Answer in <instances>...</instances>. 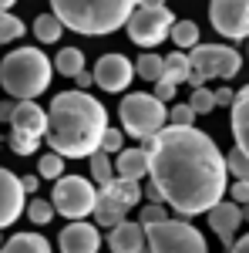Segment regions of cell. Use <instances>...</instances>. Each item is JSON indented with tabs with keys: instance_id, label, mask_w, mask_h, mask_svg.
Returning <instances> with one entry per match:
<instances>
[{
	"instance_id": "37",
	"label": "cell",
	"mask_w": 249,
	"mask_h": 253,
	"mask_svg": "<svg viewBox=\"0 0 249 253\" xmlns=\"http://www.w3.org/2000/svg\"><path fill=\"white\" fill-rule=\"evenodd\" d=\"M14 108H17V98H3L0 101V122H10V115H14Z\"/></svg>"
},
{
	"instance_id": "15",
	"label": "cell",
	"mask_w": 249,
	"mask_h": 253,
	"mask_svg": "<svg viewBox=\"0 0 249 253\" xmlns=\"http://www.w3.org/2000/svg\"><path fill=\"white\" fill-rule=\"evenodd\" d=\"M209 226H212V233L219 236L226 247H232L236 243V230L243 226V206L232 199V203H226V199H219L215 206H212L209 213Z\"/></svg>"
},
{
	"instance_id": "8",
	"label": "cell",
	"mask_w": 249,
	"mask_h": 253,
	"mask_svg": "<svg viewBox=\"0 0 249 253\" xmlns=\"http://www.w3.org/2000/svg\"><path fill=\"white\" fill-rule=\"evenodd\" d=\"M145 230H148L145 253H209L206 236L189 219H162V223H152Z\"/></svg>"
},
{
	"instance_id": "30",
	"label": "cell",
	"mask_w": 249,
	"mask_h": 253,
	"mask_svg": "<svg viewBox=\"0 0 249 253\" xmlns=\"http://www.w3.org/2000/svg\"><path fill=\"white\" fill-rule=\"evenodd\" d=\"M189 101H192V108H195L199 115H209V112H215V105H219V101H215V91L206 88V84H202V88H192Z\"/></svg>"
},
{
	"instance_id": "45",
	"label": "cell",
	"mask_w": 249,
	"mask_h": 253,
	"mask_svg": "<svg viewBox=\"0 0 249 253\" xmlns=\"http://www.w3.org/2000/svg\"><path fill=\"white\" fill-rule=\"evenodd\" d=\"M0 233H3V230H0ZM0 247H3V236H0Z\"/></svg>"
},
{
	"instance_id": "28",
	"label": "cell",
	"mask_w": 249,
	"mask_h": 253,
	"mask_svg": "<svg viewBox=\"0 0 249 253\" xmlns=\"http://www.w3.org/2000/svg\"><path fill=\"white\" fill-rule=\"evenodd\" d=\"M24 20L14 17L10 10H0V44H14L17 38H24Z\"/></svg>"
},
{
	"instance_id": "5",
	"label": "cell",
	"mask_w": 249,
	"mask_h": 253,
	"mask_svg": "<svg viewBox=\"0 0 249 253\" xmlns=\"http://www.w3.org/2000/svg\"><path fill=\"white\" fill-rule=\"evenodd\" d=\"M118 118H121L125 135L145 142V138H152L155 132L165 128V122H169V108H165L162 98L148 95V91H132V95L121 98V105H118Z\"/></svg>"
},
{
	"instance_id": "12",
	"label": "cell",
	"mask_w": 249,
	"mask_h": 253,
	"mask_svg": "<svg viewBox=\"0 0 249 253\" xmlns=\"http://www.w3.org/2000/svg\"><path fill=\"white\" fill-rule=\"evenodd\" d=\"M24 213H27V189H24L20 175L0 166V230L14 226Z\"/></svg>"
},
{
	"instance_id": "22",
	"label": "cell",
	"mask_w": 249,
	"mask_h": 253,
	"mask_svg": "<svg viewBox=\"0 0 249 253\" xmlns=\"http://www.w3.org/2000/svg\"><path fill=\"white\" fill-rule=\"evenodd\" d=\"M189 75H192V58L178 47V51H172V54L165 58V75H162V78L175 81V84H189Z\"/></svg>"
},
{
	"instance_id": "18",
	"label": "cell",
	"mask_w": 249,
	"mask_h": 253,
	"mask_svg": "<svg viewBox=\"0 0 249 253\" xmlns=\"http://www.w3.org/2000/svg\"><path fill=\"white\" fill-rule=\"evenodd\" d=\"M232 138H236V149L249 156V84L239 88L232 101Z\"/></svg>"
},
{
	"instance_id": "34",
	"label": "cell",
	"mask_w": 249,
	"mask_h": 253,
	"mask_svg": "<svg viewBox=\"0 0 249 253\" xmlns=\"http://www.w3.org/2000/svg\"><path fill=\"white\" fill-rule=\"evenodd\" d=\"M162 219H169V213H165V203H145V206L138 210V223H145V226L162 223Z\"/></svg>"
},
{
	"instance_id": "39",
	"label": "cell",
	"mask_w": 249,
	"mask_h": 253,
	"mask_svg": "<svg viewBox=\"0 0 249 253\" xmlns=\"http://www.w3.org/2000/svg\"><path fill=\"white\" fill-rule=\"evenodd\" d=\"M215 101H219V105H229V108H232L236 91H232V88H219V91H215Z\"/></svg>"
},
{
	"instance_id": "26",
	"label": "cell",
	"mask_w": 249,
	"mask_h": 253,
	"mask_svg": "<svg viewBox=\"0 0 249 253\" xmlns=\"http://www.w3.org/2000/svg\"><path fill=\"white\" fill-rule=\"evenodd\" d=\"M202 34H199V24L195 20H175V27H172V41L182 47V51H192L195 44H202Z\"/></svg>"
},
{
	"instance_id": "16",
	"label": "cell",
	"mask_w": 249,
	"mask_h": 253,
	"mask_svg": "<svg viewBox=\"0 0 249 253\" xmlns=\"http://www.w3.org/2000/svg\"><path fill=\"white\" fill-rule=\"evenodd\" d=\"M145 247H148L145 223L121 219L118 226H111V233H108V250L111 253H145Z\"/></svg>"
},
{
	"instance_id": "41",
	"label": "cell",
	"mask_w": 249,
	"mask_h": 253,
	"mask_svg": "<svg viewBox=\"0 0 249 253\" xmlns=\"http://www.w3.org/2000/svg\"><path fill=\"white\" fill-rule=\"evenodd\" d=\"M229 253H249V233H246V236H239V240H236V243L229 247Z\"/></svg>"
},
{
	"instance_id": "43",
	"label": "cell",
	"mask_w": 249,
	"mask_h": 253,
	"mask_svg": "<svg viewBox=\"0 0 249 253\" xmlns=\"http://www.w3.org/2000/svg\"><path fill=\"white\" fill-rule=\"evenodd\" d=\"M243 219H246V223H249V203H246V206H243Z\"/></svg>"
},
{
	"instance_id": "13",
	"label": "cell",
	"mask_w": 249,
	"mask_h": 253,
	"mask_svg": "<svg viewBox=\"0 0 249 253\" xmlns=\"http://www.w3.org/2000/svg\"><path fill=\"white\" fill-rule=\"evenodd\" d=\"M135 78V61H128L125 54H105V58L95 64V84L101 91H125Z\"/></svg>"
},
{
	"instance_id": "9",
	"label": "cell",
	"mask_w": 249,
	"mask_h": 253,
	"mask_svg": "<svg viewBox=\"0 0 249 253\" xmlns=\"http://www.w3.org/2000/svg\"><path fill=\"white\" fill-rule=\"evenodd\" d=\"M98 193L95 189V179H84V175H61L54 179V210H58L64 219H88L95 216L98 206Z\"/></svg>"
},
{
	"instance_id": "3",
	"label": "cell",
	"mask_w": 249,
	"mask_h": 253,
	"mask_svg": "<svg viewBox=\"0 0 249 253\" xmlns=\"http://www.w3.org/2000/svg\"><path fill=\"white\" fill-rule=\"evenodd\" d=\"M138 0H51V10L64 20L68 31L105 38L125 27Z\"/></svg>"
},
{
	"instance_id": "4",
	"label": "cell",
	"mask_w": 249,
	"mask_h": 253,
	"mask_svg": "<svg viewBox=\"0 0 249 253\" xmlns=\"http://www.w3.org/2000/svg\"><path fill=\"white\" fill-rule=\"evenodd\" d=\"M54 75V61L40 47H17L0 61V88L10 98H37L47 91Z\"/></svg>"
},
{
	"instance_id": "17",
	"label": "cell",
	"mask_w": 249,
	"mask_h": 253,
	"mask_svg": "<svg viewBox=\"0 0 249 253\" xmlns=\"http://www.w3.org/2000/svg\"><path fill=\"white\" fill-rule=\"evenodd\" d=\"M115 169L118 175H125V179H145L148 169H152V159H148V149L145 145H135V149H121L115 156Z\"/></svg>"
},
{
	"instance_id": "33",
	"label": "cell",
	"mask_w": 249,
	"mask_h": 253,
	"mask_svg": "<svg viewBox=\"0 0 249 253\" xmlns=\"http://www.w3.org/2000/svg\"><path fill=\"white\" fill-rule=\"evenodd\" d=\"M101 149L105 152H111V156H118L121 149H125V128H105V135H101Z\"/></svg>"
},
{
	"instance_id": "20",
	"label": "cell",
	"mask_w": 249,
	"mask_h": 253,
	"mask_svg": "<svg viewBox=\"0 0 249 253\" xmlns=\"http://www.w3.org/2000/svg\"><path fill=\"white\" fill-rule=\"evenodd\" d=\"M0 253H51V243L40 233H14L0 247Z\"/></svg>"
},
{
	"instance_id": "25",
	"label": "cell",
	"mask_w": 249,
	"mask_h": 253,
	"mask_svg": "<svg viewBox=\"0 0 249 253\" xmlns=\"http://www.w3.org/2000/svg\"><path fill=\"white\" fill-rule=\"evenodd\" d=\"M88 162H91V179H95L98 186H108L118 175L115 162H111V152H105V149H98L95 156H88Z\"/></svg>"
},
{
	"instance_id": "23",
	"label": "cell",
	"mask_w": 249,
	"mask_h": 253,
	"mask_svg": "<svg viewBox=\"0 0 249 253\" xmlns=\"http://www.w3.org/2000/svg\"><path fill=\"white\" fill-rule=\"evenodd\" d=\"M54 71L64 75V78H74L84 71V51L81 47H61L58 58H54Z\"/></svg>"
},
{
	"instance_id": "29",
	"label": "cell",
	"mask_w": 249,
	"mask_h": 253,
	"mask_svg": "<svg viewBox=\"0 0 249 253\" xmlns=\"http://www.w3.org/2000/svg\"><path fill=\"white\" fill-rule=\"evenodd\" d=\"M37 175L40 179H61L64 175V156L61 152H47V156H40L37 159Z\"/></svg>"
},
{
	"instance_id": "19",
	"label": "cell",
	"mask_w": 249,
	"mask_h": 253,
	"mask_svg": "<svg viewBox=\"0 0 249 253\" xmlns=\"http://www.w3.org/2000/svg\"><path fill=\"white\" fill-rule=\"evenodd\" d=\"M128 210H132L128 203H121L115 193H108V189L101 186V193H98V206H95V223L111 230V226H118V223L128 216Z\"/></svg>"
},
{
	"instance_id": "36",
	"label": "cell",
	"mask_w": 249,
	"mask_h": 253,
	"mask_svg": "<svg viewBox=\"0 0 249 253\" xmlns=\"http://www.w3.org/2000/svg\"><path fill=\"white\" fill-rule=\"evenodd\" d=\"M175 88H178L175 81L158 78V81H155V91H152V95H155V98H162V101H172V98H175Z\"/></svg>"
},
{
	"instance_id": "11",
	"label": "cell",
	"mask_w": 249,
	"mask_h": 253,
	"mask_svg": "<svg viewBox=\"0 0 249 253\" xmlns=\"http://www.w3.org/2000/svg\"><path fill=\"white\" fill-rule=\"evenodd\" d=\"M209 24L219 38H249V0H209Z\"/></svg>"
},
{
	"instance_id": "1",
	"label": "cell",
	"mask_w": 249,
	"mask_h": 253,
	"mask_svg": "<svg viewBox=\"0 0 249 253\" xmlns=\"http://www.w3.org/2000/svg\"><path fill=\"white\" fill-rule=\"evenodd\" d=\"M148 149V179L178 216H202L229 193V162L195 125H165L142 142Z\"/></svg>"
},
{
	"instance_id": "6",
	"label": "cell",
	"mask_w": 249,
	"mask_h": 253,
	"mask_svg": "<svg viewBox=\"0 0 249 253\" xmlns=\"http://www.w3.org/2000/svg\"><path fill=\"white\" fill-rule=\"evenodd\" d=\"M44 135H47V112L34 98H20L14 115H10V135H7L10 152L14 156H34Z\"/></svg>"
},
{
	"instance_id": "38",
	"label": "cell",
	"mask_w": 249,
	"mask_h": 253,
	"mask_svg": "<svg viewBox=\"0 0 249 253\" xmlns=\"http://www.w3.org/2000/svg\"><path fill=\"white\" fill-rule=\"evenodd\" d=\"M74 84H77V88H84V91H88V88L95 84V71H81V75H74Z\"/></svg>"
},
{
	"instance_id": "27",
	"label": "cell",
	"mask_w": 249,
	"mask_h": 253,
	"mask_svg": "<svg viewBox=\"0 0 249 253\" xmlns=\"http://www.w3.org/2000/svg\"><path fill=\"white\" fill-rule=\"evenodd\" d=\"M54 216H58L54 199H27V219H31L34 226H47Z\"/></svg>"
},
{
	"instance_id": "24",
	"label": "cell",
	"mask_w": 249,
	"mask_h": 253,
	"mask_svg": "<svg viewBox=\"0 0 249 253\" xmlns=\"http://www.w3.org/2000/svg\"><path fill=\"white\" fill-rule=\"evenodd\" d=\"M135 75L142 81H158L162 75H165V58H158L155 51H145V54H138V61H135Z\"/></svg>"
},
{
	"instance_id": "31",
	"label": "cell",
	"mask_w": 249,
	"mask_h": 253,
	"mask_svg": "<svg viewBox=\"0 0 249 253\" xmlns=\"http://www.w3.org/2000/svg\"><path fill=\"white\" fill-rule=\"evenodd\" d=\"M195 118H199V112L192 108V101H178V105L169 108V122L172 125H192Z\"/></svg>"
},
{
	"instance_id": "42",
	"label": "cell",
	"mask_w": 249,
	"mask_h": 253,
	"mask_svg": "<svg viewBox=\"0 0 249 253\" xmlns=\"http://www.w3.org/2000/svg\"><path fill=\"white\" fill-rule=\"evenodd\" d=\"M14 3H17V0H0V10H10Z\"/></svg>"
},
{
	"instance_id": "7",
	"label": "cell",
	"mask_w": 249,
	"mask_h": 253,
	"mask_svg": "<svg viewBox=\"0 0 249 253\" xmlns=\"http://www.w3.org/2000/svg\"><path fill=\"white\" fill-rule=\"evenodd\" d=\"M172 27H175V14L165 3H135L132 17L125 24L128 41L145 47V51H152L165 38H172Z\"/></svg>"
},
{
	"instance_id": "40",
	"label": "cell",
	"mask_w": 249,
	"mask_h": 253,
	"mask_svg": "<svg viewBox=\"0 0 249 253\" xmlns=\"http://www.w3.org/2000/svg\"><path fill=\"white\" fill-rule=\"evenodd\" d=\"M20 182H24L27 196H34V193H37V186H40V175H20Z\"/></svg>"
},
{
	"instance_id": "44",
	"label": "cell",
	"mask_w": 249,
	"mask_h": 253,
	"mask_svg": "<svg viewBox=\"0 0 249 253\" xmlns=\"http://www.w3.org/2000/svg\"><path fill=\"white\" fill-rule=\"evenodd\" d=\"M138 3H165V0H138Z\"/></svg>"
},
{
	"instance_id": "32",
	"label": "cell",
	"mask_w": 249,
	"mask_h": 253,
	"mask_svg": "<svg viewBox=\"0 0 249 253\" xmlns=\"http://www.w3.org/2000/svg\"><path fill=\"white\" fill-rule=\"evenodd\" d=\"M226 162H229V175H236V179H249V156L243 152V149H232L229 156H226Z\"/></svg>"
},
{
	"instance_id": "35",
	"label": "cell",
	"mask_w": 249,
	"mask_h": 253,
	"mask_svg": "<svg viewBox=\"0 0 249 253\" xmlns=\"http://www.w3.org/2000/svg\"><path fill=\"white\" fill-rule=\"evenodd\" d=\"M229 196L239 203V206H246L249 203V179H236V182H229Z\"/></svg>"
},
{
	"instance_id": "10",
	"label": "cell",
	"mask_w": 249,
	"mask_h": 253,
	"mask_svg": "<svg viewBox=\"0 0 249 253\" xmlns=\"http://www.w3.org/2000/svg\"><path fill=\"white\" fill-rule=\"evenodd\" d=\"M189 58H192V71L202 81H212V78L229 81L243 68V54L229 44H195Z\"/></svg>"
},
{
	"instance_id": "21",
	"label": "cell",
	"mask_w": 249,
	"mask_h": 253,
	"mask_svg": "<svg viewBox=\"0 0 249 253\" xmlns=\"http://www.w3.org/2000/svg\"><path fill=\"white\" fill-rule=\"evenodd\" d=\"M64 20L51 10V14H40V17H34V38L40 41V44H58L61 38H64Z\"/></svg>"
},
{
	"instance_id": "2",
	"label": "cell",
	"mask_w": 249,
	"mask_h": 253,
	"mask_svg": "<svg viewBox=\"0 0 249 253\" xmlns=\"http://www.w3.org/2000/svg\"><path fill=\"white\" fill-rule=\"evenodd\" d=\"M108 128V112L84 88L58 91L47 108V135L44 142L64 159H88L101 149V135Z\"/></svg>"
},
{
	"instance_id": "14",
	"label": "cell",
	"mask_w": 249,
	"mask_h": 253,
	"mask_svg": "<svg viewBox=\"0 0 249 253\" xmlns=\"http://www.w3.org/2000/svg\"><path fill=\"white\" fill-rule=\"evenodd\" d=\"M61 253H98L101 250V233H98V223L88 219H71L58 236Z\"/></svg>"
}]
</instances>
